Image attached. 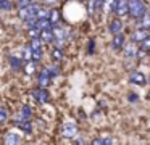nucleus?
I'll use <instances>...</instances> for the list:
<instances>
[{"label": "nucleus", "mask_w": 150, "mask_h": 145, "mask_svg": "<svg viewBox=\"0 0 150 145\" xmlns=\"http://www.w3.org/2000/svg\"><path fill=\"white\" fill-rule=\"evenodd\" d=\"M20 118H21V119H28V121H31V118H33V110H31L29 105L21 106V110H20Z\"/></svg>", "instance_id": "nucleus-14"}, {"label": "nucleus", "mask_w": 150, "mask_h": 145, "mask_svg": "<svg viewBox=\"0 0 150 145\" xmlns=\"http://www.w3.org/2000/svg\"><path fill=\"white\" fill-rule=\"evenodd\" d=\"M52 58H53L55 61H60V60H62V58H63V50H62V48H60V47H55V48H53V50H52Z\"/></svg>", "instance_id": "nucleus-20"}, {"label": "nucleus", "mask_w": 150, "mask_h": 145, "mask_svg": "<svg viewBox=\"0 0 150 145\" xmlns=\"http://www.w3.org/2000/svg\"><path fill=\"white\" fill-rule=\"evenodd\" d=\"M5 145H20V135L13 134V132L7 134V137H5Z\"/></svg>", "instance_id": "nucleus-15"}, {"label": "nucleus", "mask_w": 150, "mask_h": 145, "mask_svg": "<svg viewBox=\"0 0 150 145\" xmlns=\"http://www.w3.org/2000/svg\"><path fill=\"white\" fill-rule=\"evenodd\" d=\"M149 81H150V77H149Z\"/></svg>", "instance_id": "nucleus-35"}, {"label": "nucleus", "mask_w": 150, "mask_h": 145, "mask_svg": "<svg viewBox=\"0 0 150 145\" xmlns=\"http://www.w3.org/2000/svg\"><path fill=\"white\" fill-rule=\"evenodd\" d=\"M33 97L36 98L37 103H47L50 98L49 92H47V89H44V87H37V89L33 90Z\"/></svg>", "instance_id": "nucleus-3"}, {"label": "nucleus", "mask_w": 150, "mask_h": 145, "mask_svg": "<svg viewBox=\"0 0 150 145\" xmlns=\"http://www.w3.org/2000/svg\"><path fill=\"white\" fill-rule=\"evenodd\" d=\"M37 28H39L40 31H44V29H50L52 28V23H50L49 18H37Z\"/></svg>", "instance_id": "nucleus-17"}, {"label": "nucleus", "mask_w": 150, "mask_h": 145, "mask_svg": "<svg viewBox=\"0 0 150 145\" xmlns=\"http://www.w3.org/2000/svg\"><path fill=\"white\" fill-rule=\"evenodd\" d=\"M91 145H103V137H95Z\"/></svg>", "instance_id": "nucleus-28"}, {"label": "nucleus", "mask_w": 150, "mask_h": 145, "mask_svg": "<svg viewBox=\"0 0 150 145\" xmlns=\"http://www.w3.org/2000/svg\"><path fill=\"white\" fill-rule=\"evenodd\" d=\"M103 145H113V139H111V137H105L103 139Z\"/></svg>", "instance_id": "nucleus-29"}, {"label": "nucleus", "mask_w": 150, "mask_h": 145, "mask_svg": "<svg viewBox=\"0 0 150 145\" xmlns=\"http://www.w3.org/2000/svg\"><path fill=\"white\" fill-rule=\"evenodd\" d=\"M123 53H124V57H126V58L132 60V58H137V53H139V48H137L134 44H129V45H126V47L123 48Z\"/></svg>", "instance_id": "nucleus-11"}, {"label": "nucleus", "mask_w": 150, "mask_h": 145, "mask_svg": "<svg viewBox=\"0 0 150 145\" xmlns=\"http://www.w3.org/2000/svg\"><path fill=\"white\" fill-rule=\"evenodd\" d=\"M8 118V113L5 108H0V121H5V119Z\"/></svg>", "instance_id": "nucleus-27"}, {"label": "nucleus", "mask_w": 150, "mask_h": 145, "mask_svg": "<svg viewBox=\"0 0 150 145\" xmlns=\"http://www.w3.org/2000/svg\"><path fill=\"white\" fill-rule=\"evenodd\" d=\"M28 32H29L31 39H39L40 37V29L39 28H31V29H28Z\"/></svg>", "instance_id": "nucleus-23"}, {"label": "nucleus", "mask_w": 150, "mask_h": 145, "mask_svg": "<svg viewBox=\"0 0 150 145\" xmlns=\"http://www.w3.org/2000/svg\"><path fill=\"white\" fill-rule=\"evenodd\" d=\"M50 79H52V76H50V73H49V68H44L39 73V87H44V89H45V87L49 86Z\"/></svg>", "instance_id": "nucleus-8"}, {"label": "nucleus", "mask_w": 150, "mask_h": 145, "mask_svg": "<svg viewBox=\"0 0 150 145\" xmlns=\"http://www.w3.org/2000/svg\"><path fill=\"white\" fill-rule=\"evenodd\" d=\"M129 98H131L129 102L134 103V102H137V100H139V97H137V93H136V95H134V93H129Z\"/></svg>", "instance_id": "nucleus-30"}, {"label": "nucleus", "mask_w": 150, "mask_h": 145, "mask_svg": "<svg viewBox=\"0 0 150 145\" xmlns=\"http://www.w3.org/2000/svg\"><path fill=\"white\" fill-rule=\"evenodd\" d=\"M62 132L66 139H73L78 135V126H76V122H65Z\"/></svg>", "instance_id": "nucleus-5"}, {"label": "nucleus", "mask_w": 150, "mask_h": 145, "mask_svg": "<svg viewBox=\"0 0 150 145\" xmlns=\"http://www.w3.org/2000/svg\"><path fill=\"white\" fill-rule=\"evenodd\" d=\"M40 5L36 2L29 3L28 6H23V8H18V15H20V18L23 19V21H26V19H31V18H37V11H39Z\"/></svg>", "instance_id": "nucleus-2"}, {"label": "nucleus", "mask_w": 150, "mask_h": 145, "mask_svg": "<svg viewBox=\"0 0 150 145\" xmlns=\"http://www.w3.org/2000/svg\"><path fill=\"white\" fill-rule=\"evenodd\" d=\"M49 73H50V76H52V77L58 76V68H57V66H50L49 68Z\"/></svg>", "instance_id": "nucleus-26"}, {"label": "nucleus", "mask_w": 150, "mask_h": 145, "mask_svg": "<svg viewBox=\"0 0 150 145\" xmlns=\"http://www.w3.org/2000/svg\"><path fill=\"white\" fill-rule=\"evenodd\" d=\"M0 10L2 11H11L13 10V2L11 0H0Z\"/></svg>", "instance_id": "nucleus-19"}, {"label": "nucleus", "mask_w": 150, "mask_h": 145, "mask_svg": "<svg viewBox=\"0 0 150 145\" xmlns=\"http://www.w3.org/2000/svg\"><path fill=\"white\" fill-rule=\"evenodd\" d=\"M149 35V31L147 29H140V28H137L136 31L132 32V37H131V40L134 42V44H140V42L144 40V39Z\"/></svg>", "instance_id": "nucleus-7"}, {"label": "nucleus", "mask_w": 150, "mask_h": 145, "mask_svg": "<svg viewBox=\"0 0 150 145\" xmlns=\"http://www.w3.org/2000/svg\"><path fill=\"white\" fill-rule=\"evenodd\" d=\"M140 50H144V52H150V35H147L145 39H144L142 42H140Z\"/></svg>", "instance_id": "nucleus-22"}, {"label": "nucleus", "mask_w": 150, "mask_h": 145, "mask_svg": "<svg viewBox=\"0 0 150 145\" xmlns=\"http://www.w3.org/2000/svg\"><path fill=\"white\" fill-rule=\"evenodd\" d=\"M10 64H11V68H13V69H20L21 64H24V63H23V60L13 57V58H10Z\"/></svg>", "instance_id": "nucleus-21"}, {"label": "nucleus", "mask_w": 150, "mask_h": 145, "mask_svg": "<svg viewBox=\"0 0 150 145\" xmlns=\"http://www.w3.org/2000/svg\"><path fill=\"white\" fill-rule=\"evenodd\" d=\"M49 19H50V23H52V28H53V26H58L60 24V11H58V10H55V8L50 10Z\"/></svg>", "instance_id": "nucleus-16"}, {"label": "nucleus", "mask_w": 150, "mask_h": 145, "mask_svg": "<svg viewBox=\"0 0 150 145\" xmlns=\"http://www.w3.org/2000/svg\"><path fill=\"white\" fill-rule=\"evenodd\" d=\"M108 31L111 32V34H118V32H123V23H121L120 18H115L110 21V24H108Z\"/></svg>", "instance_id": "nucleus-10"}, {"label": "nucleus", "mask_w": 150, "mask_h": 145, "mask_svg": "<svg viewBox=\"0 0 150 145\" xmlns=\"http://www.w3.org/2000/svg\"><path fill=\"white\" fill-rule=\"evenodd\" d=\"M147 11L144 0H127V15L132 19H139Z\"/></svg>", "instance_id": "nucleus-1"}, {"label": "nucleus", "mask_w": 150, "mask_h": 145, "mask_svg": "<svg viewBox=\"0 0 150 145\" xmlns=\"http://www.w3.org/2000/svg\"><path fill=\"white\" fill-rule=\"evenodd\" d=\"M42 2H45V3H57L58 0H42Z\"/></svg>", "instance_id": "nucleus-32"}, {"label": "nucleus", "mask_w": 150, "mask_h": 145, "mask_svg": "<svg viewBox=\"0 0 150 145\" xmlns=\"http://www.w3.org/2000/svg\"><path fill=\"white\" fill-rule=\"evenodd\" d=\"M116 16H126L127 15V0H118L116 3V10H115Z\"/></svg>", "instance_id": "nucleus-12"}, {"label": "nucleus", "mask_w": 150, "mask_h": 145, "mask_svg": "<svg viewBox=\"0 0 150 145\" xmlns=\"http://www.w3.org/2000/svg\"><path fill=\"white\" fill-rule=\"evenodd\" d=\"M149 55H150V52H149Z\"/></svg>", "instance_id": "nucleus-34"}, {"label": "nucleus", "mask_w": 150, "mask_h": 145, "mask_svg": "<svg viewBox=\"0 0 150 145\" xmlns=\"http://www.w3.org/2000/svg\"><path fill=\"white\" fill-rule=\"evenodd\" d=\"M73 145H86V139L78 135V137H73Z\"/></svg>", "instance_id": "nucleus-24"}, {"label": "nucleus", "mask_w": 150, "mask_h": 145, "mask_svg": "<svg viewBox=\"0 0 150 145\" xmlns=\"http://www.w3.org/2000/svg\"><path fill=\"white\" fill-rule=\"evenodd\" d=\"M137 28L150 31V11H149V10H147V11L144 13L139 19H137Z\"/></svg>", "instance_id": "nucleus-9"}, {"label": "nucleus", "mask_w": 150, "mask_h": 145, "mask_svg": "<svg viewBox=\"0 0 150 145\" xmlns=\"http://www.w3.org/2000/svg\"><path fill=\"white\" fill-rule=\"evenodd\" d=\"M124 44H126V37H124L123 32H118V34L113 35V40H111V48L115 52H120L124 48Z\"/></svg>", "instance_id": "nucleus-4"}, {"label": "nucleus", "mask_w": 150, "mask_h": 145, "mask_svg": "<svg viewBox=\"0 0 150 145\" xmlns=\"http://www.w3.org/2000/svg\"><path fill=\"white\" fill-rule=\"evenodd\" d=\"M129 81L132 84H136V86H144V84L147 82L145 76H144L140 71H132V73L129 74Z\"/></svg>", "instance_id": "nucleus-6"}, {"label": "nucleus", "mask_w": 150, "mask_h": 145, "mask_svg": "<svg viewBox=\"0 0 150 145\" xmlns=\"http://www.w3.org/2000/svg\"><path fill=\"white\" fill-rule=\"evenodd\" d=\"M92 52H94V40L89 44V53H92Z\"/></svg>", "instance_id": "nucleus-31"}, {"label": "nucleus", "mask_w": 150, "mask_h": 145, "mask_svg": "<svg viewBox=\"0 0 150 145\" xmlns=\"http://www.w3.org/2000/svg\"><path fill=\"white\" fill-rule=\"evenodd\" d=\"M40 39H42V42H45V44H52V42L55 40V35H53L52 28L40 31Z\"/></svg>", "instance_id": "nucleus-13"}, {"label": "nucleus", "mask_w": 150, "mask_h": 145, "mask_svg": "<svg viewBox=\"0 0 150 145\" xmlns=\"http://www.w3.org/2000/svg\"><path fill=\"white\" fill-rule=\"evenodd\" d=\"M29 3H33V0H16V6H18V8H23V6H28Z\"/></svg>", "instance_id": "nucleus-25"}, {"label": "nucleus", "mask_w": 150, "mask_h": 145, "mask_svg": "<svg viewBox=\"0 0 150 145\" xmlns=\"http://www.w3.org/2000/svg\"><path fill=\"white\" fill-rule=\"evenodd\" d=\"M29 61H33V50H31V45H28L23 48V63L26 64Z\"/></svg>", "instance_id": "nucleus-18"}, {"label": "nucleus", "mask_w": 150, "mask_h": 145, "mask_svg": "<svg viewBox=\"0 0 150 145\" xmlns=\"http://www.w3.org/2000/svg\"><path fill=\"white\" fill-rule=\"evenodd\" d=\"M147 98L150 100V90H149V92H147Z\"/></svg>", "instance_id": "nucleus-33"}]
</instances>
